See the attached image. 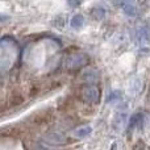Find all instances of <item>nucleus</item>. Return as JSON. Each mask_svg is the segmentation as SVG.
<instances>
[{"instance_id": "7", "label": "nucleus", "mask_w": 150, "mask_h": 150, "mask_svg": "<svg viewBox=\"0 0 150 150\" xmlns=\"http://www.w3.org/2000/svg\"><path fill=\"white\" fill-rule=\"evenodd\" d=\"M137 37L141 44H148L150 42V25H145L138 30Z\"/></svg>"}, {"instance_id": "13", "label": "nucleus", "mask_w": 150, "mask_h": 150, "mask_svg": "<svg viewBox=\"0 0 150 150\" xmlns=\"http://www.w3.org/2000/svg\"><path fill=\"white\" fill-rule=\"evenodd\" d=\"M133 150H150V149H149V148H146V146H145V145H142V144L138 142L137 145H134Z\"/></svg>"}, {"instance_id": "15", "label": "nucleus", "mask_w": 150, "mask_h": 150, "mask_svg": "<svg viewBox=\"0 0 150 150\" xmlns=\"http://www.w3.org/2000/svg\"><path fill=\"white\" fill-rule=\"evenodd\" d=\"M7 18H8V16H0V21H4Z\"/></svg>"}, {"instance_id": "6", "label": "nucleus", "mask_w": 150, "mask_h": 150, "mask_svg": "<svg viewBox=\"0 0 150 150\" xmlns=\"http://www.w3.org/2000/svg\"><path fill=\"white\" fill-rule=\"evenodd\" d=\"M122 11L128 16H134L136 12H137L134 0H124V3H122Z\"/></svg>"}, {"instance_id": "12", "label": "nucleus", "mask_w": 150, "mask_h": 150, "mask_svg": "<svg viewBox=\"0 0 150 150\" xmlns=\"http://www.w3.org/2000/svg\"><path fill=\"white\" fill-rule=\"evenodd\" d=\"M120 98H121V92H120V91H112V92L108 95L107 101H108V103H111V101H116L117 99H120Z\"/></svg>"}, {"instance_id": "14", "label": "nucleus", "mask_w": 150, "mask_h": 150, "mask_svg": "<svg viewBox=\"0 0 150 150\" xmlns=\"http://www.w3.org/2000/svg\"><path fill=\"white\" fill-rule=\"evenodd\" d=\"M69 5H71V7H76L78 4L80 3V0H67Z\"/></svg>"}, {"instance_id": "3", "label": "nucleus", "mask_w": 150, "mask_h": 150, "mask_svg": "<svg viewBox=\"0 0 150 150\" xmlns=\"http://www.w3.org/2000/svg\"><path fill=\"white\" fill-rule=\"evenodd\" d=\"M80 79H82L83 82L88 83V84H93L95 82L99 80V73H98V70H95V69H92V67L84 69V70L82 71V74H80Z\"/></svg>"}, {"instance_id": "10", "label": "nucleus", "mask_w": 150, "mask_h": 150, "mask_svg": "<svg viewBox=\"0 0 150 150\" xmlns=\"http://www.w3.org/2000/svg\"><path fill=\"white\" fill-rule=\"evenodd\" d=\"M83 23H84V17H83V15H80V13L73 16V17H71V20H70V25H71V28H73V29L82 28Z\"/></svg>"}, {"instance_id": "9", "label": "nucleus", "mask_w": 150, "mask_h": 150, "mask_svg": "<svg viewBox=\"0 0 150 150\" xmlns=\"http://www.w3.org/2000/svg\"><path fill=\"white\" fill-rule=\"evenodd\" d=\"M91 15H92V17L95 20H103L105 17V9L103 7H100V5H96V7H93L91 9Z\"/></svg>"}, {"instance_id": "4", "label": "nucleus", "mask_w": 150, "mask_h": 150, "mask_svg": "<svg viewBox=\"0 0 150 150\" xmlns=\"http://www.w3.org/2000/svg\"><path fill=\"white\" fill-rule=\"evenodd\" d=\"M45 140H46L49 144H52V145H65V144L67 142V137H66L65 134H62V133H59V132L47 133L46 137H45Z\"/></svg>"}, {"instance_id": "1", "label": "nucleus", "mask_w": 150, "mask_h": 150, "mask_svg": "<svg viewBox=\"0 0 150 150\" xmlns=\"http://www.w3.org/2000/svg\"><path fill=\"white\" fill-rule=\"evenodd\" d=\"M88 62V58L86 57L84 54H71L66 58L65 61V67L67 70H76V69H80L83 66H86Z\"/></svg>"}, {"instance_id": "5", "label": "nucleus", "mask_w": 150, "mask_h": 150, "mask_svg": "<svg viewBox=\"0 0 150 150\" xmlns=\"http://www.w3.org/2000/svg\"><path fill=\"white\" fill-rule=\"evenodd\" d=\"M127 120H128L127 112H119V113H116V116L113 119V128L116 130H121L127 125Z\"/></svg>"}, {"instance_id": "2", "label": "nucleus", "mask_w": 150, "mask_h": 150, "mask_svg": "<svg viewBox=\"0 0 150 150\" xmlns=\"http://www.w3.org/2000/svg\"><path fill=\"white\" fill-rule=\"evenodd\" d=\"M82 98L87 103L96 104L100 99V91L95 84H87L82 90Z\"/></svg>"}, {"instance_id": "8", "label": "nucleus", "mask_w": 150, "mask_h": 150, "mask_svg": "<svg viewBox=\"0 0 150 150\" xmlns=\"http://www.w3.org/2000/svg\"><path fill=\"white\" fill-rule=\"evenodd\" d=\"M91 132H92V128L91 127H80V128H78V129H75L71 134H73L75 138H84V137H87V136H90Z\"/></svg>"}, {"instance_id": "11", "label": "nucleus", "mask_w": 150, "mask_h": 150, "mask_svg": "<svg viewBox=\"0 0 150 150\" xmlns=\"http://www.w3.org/2000/svg\"><path fill=\"white\" fill-rule=\"evenodd\" d=\"M140 87H141V82L138 78H134V79L132 80V86H130V91H132L133 93H137L138 91H140Z\"/></svg>"}]
</instances>
